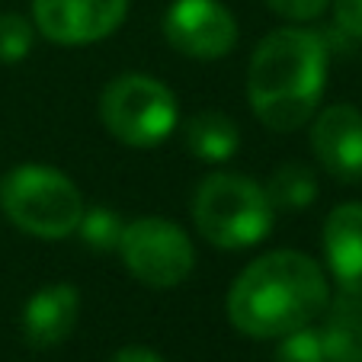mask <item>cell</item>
Wrapping results in <instances>:
<instances>
[{"instance_id": "1", "label": "cell", "mask_w": 362, "mask_h": 362, "mask_svg": "<svg viewBox=\"0 0 362 362\" xmlns=\"http://www.w3.org/2000/svg\"><path fill=\"white\" fill-rule=\"evenodd\" d=\"M330 282L324 267L301 250H269L231 282L225 315L250 340H282L324 315Z\"/></svg>"}, {"instance_id": "2", "label": "cell", "mask_w": 362, "mask_h": 362, "mask_svg": "<svg viewBox=\"0 0 362 362\" xmlns=\"http://www.w3.org/2000/svg\"><path fill=\"white\" fill-rule=\"evenodd\" d=\"M330 52L315 29L282 26L263 35L247 64V103L269 132H295L315 119L327 87Z\"/></svg>"}, {"instance_id": "3", "label": "cell", "mask_w": 362, "mask_h": 362, "mask_svg": "<svg viewBox=\"0 0 362 362\" xmlns=\"http://www.w3.org/2000/svg\"><path fill=\"white\" fill-rule=\"evenodd\" d=\"M196 231L218 250H247L269 238L276 209L267 189L247 173L215 170L192 192Z\"/></svg>"}, {"instance_id": "4", "label": "cell", "mask_w": 362, "mask_h": 362, "mask_svg": "<svg viewBox=\"0 0 362 362\" xmlns=\"http://www.w3.org/2000/svg\"><path fill=\"white\" fill-rule=\"evenodd\" d=\"M77 183L48 164H20L0 177V212L10 225L39 240H64L83 218Z\"/></svg>"}, {"instance_id": "5", "label": "cell", "mask_w": 362, "mask_h": 362, "mask_svg": "<svg viewBox=\"0 0 362 362\" xmlns=\"http://www.w3.org/2000/svg\"><path fill=\"white\" fill-rule=\"evenodd\" d=\"M100 122L129 148H158L180 129V100L158 77L125 71L103 87Z\"/></svg>"}, {"instance_id": "6", "label": "cell", "mask_w": 362, "mask_h": 362, "mask_svg": "<svg viewBox=\"0 0 362 362\" xmlns=\"http://www.w3.org/2000/svg\"><path fill=\"white\" fill-rule=\"evenodd\" d=\"M116 253L132 279L158 292L183 286L196 267V247L189 234L177 221L158 218V215L129 221L122 228Z\"/></svg>"}, {"instance_id": "7", "label": "cell", "mask_w": 362, "mask_h": 362, "mask_svg": "<svg viewBox=\"0 0 362 362\" xmlns=\"http://www.w3.org/2000/svg\"><path fill=\"white\" fill-rule=\"evenodd\" d=\"M164 39L192 62H221L238 45V20L221 0H170Z\"/></svg>"}, {"instance_id": "8", "label": "cell", "mask_w": 362, "mask_h": 362, "mask_svg": "<svg viewBox=\"0 0 362 362\" xmlns=\"http://www.w3.org/2000/svg\"><path fill=\"white\" fill-rule=\"evenodd\" d=\"M129 16V0H33V26L55 45L110 39Z\"/></svg>"}, {"instance_id": "9", "label": "cell", "mask_w": 362, "mask_h": 362, "mask_svg": "<svg viewBox=\"0 0 362 362\" xmlns=\"http://www.w3.org/2000/svg\"><path fill=\"white\" fill-rule=\"evenodd\" d=\"M311 151L337 183H362V112L353 103H334L315 112Z\"/></svg>"}, {"instance_id": "10", "label": "cell", "mask_w": 362, "mask_h": 362, "mask_svg": "<svg viewBox=\"0 0 362 362\" xmlns=\"http://www.w3.org/2000/svg\"><path fill=\"white\" fill-rule=\"evenodd\" d=\"M77 317H81V292L71 282H48L35 288L23 305V340L35 349H52L74 334Z\"/></svg>"}, {"instance_id": "11", "label": "cell", "mask_w": 362, "mask_h": 362, "mask_svg": "<svg viewBox=\"0 0 362 362\" xmlns=\"http://www.w3.org/2000/svg\"><path fill=\"white\" fill-rule=\"evenodd\" d=\"M324 260L340 292L362 295V202H343L324 218Z\"/></svg>"}, {"instance_id": "12", "label": "cell", "mask_w": 362, "mask_h": 362, "mask_svg": "<svg viewBox=\"0 0 362 362\" xmlns=\"http://www.w3.org/2000/svg\"><path fill=\"white\" fill-rule=\"evenodd\" d=\"M317 334L327 362H362V295L340 292L330 298Z\"/></svg>"}, {"instance_id": "13", "label": "cell", "mask_w": 362, "mask_h": 362, "mask_svg": "<svg viewBox=\"0 0 362 362\" xmlns=\"http://www.w3.org/2000/svg\"><path fill=\"white\" fill-rule=\"evenodd\" d=\"M183 141L186 151L202 164H228L240 148V129L225 112L202 110L183 122Z\"/></svg>"}, {"instance_id": "14", "label": "cell", "mask_w": 362, "mask_h": 362, "mask_svg": "<svg viewBox=\"0 0 362 362\" xmlns=\"http://www.w3.org/2000/svg\"><path fill=\"white\" fill-rule=\"evenodd\" d=\"M263 189H267L276 212H305L308 205L317 199V177L311 167L288 160V164L276 167Z\"/></svg>"}, {"instance_id": "15", "label": "cell", "mask_w": 362, "mask_h": 362, "mask_svg": "<svg viewBox=\"0 0 362 362\" xmlns=\"http://www.w3.org/2000/svg\"><path fill=\"white\" fill-rule=\"evenodd\" d=\"M125 221L119 218L116 209H106V205H87L83 209V218L77 225V234L87 247L93 250H116L119 238H122Z\"/></svg>"}, {"instance_id": "16", "label": "cell", "mask_w": 362, "mask_h": 362, "mask_svg": "<svg viewBox=\"0 0 362 362\" xmlns=\"http://www.w3.org/2000/svg\"><path fill=\"white\" fill-rule=\"evenodd\" d=\"M35 26L20 13H0V64H20L33 52Z\"/></svg>"}, {"instance_id": "17", "label": "cell", "mask_w": 362, "mask_h": 362, "mask_svg": "<svg viewBox=\"0 0 362 362\" xmlns=\"http://www.w3.org/2000/svg\"><path fill=\"white\" fill-rule=\"evenodd\" d=\"M276 362H327L321 334L315 327H301L295 334L282 337L276 346Z\"/></svg>"}, {"instance_id": "18", "label": "cell", "mask_w": 362, "mask_h": 362, "mask_svg": "<svg viewBox=\"0 0 362 362\" xmlns=\"http://www.w3.org/2000/svg\"><path fill=\"white\" fill-rule=\"evenodd\" d=\"M267 7L288 23H311L330 7V0H267Z\"/></svg>"}, {"instance_id": "19", "label": "cell", "mask_w": 362, "mask_h": 362, "mask_svg": "<svg viewBox=\"0 0 362 362\" xmlns=\"http://www.w3.org/2000/svg\"><path fill=\"white\" fill-rule=\"evenodd\" d=\"M334 10V26L343 35L362 42V0H330Z\"/></svg>"}, {"instance_id": "20", "label": "cell", "mask_w": 362, "mask_h": 362, "mask_svg": "<svg viewBox=\"0 0 362 362\" xmlns=\"http://www.w3.org/2000/svg\"><path fill=\"white\" fill-rule=\"evenodd\" d=\"M112 362H167V359L148 346H122L116 356H112Z\"/></svg>"}]
</instances>
